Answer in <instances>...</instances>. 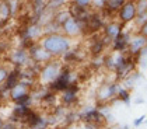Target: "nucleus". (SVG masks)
Listing matches in <instances>:
<instances>
[{"label":"nucleus","instance_id":"6ab92c4d","mask_svg":"<svg viewBox=\"0 0 147 129\" xmlns=\"http://www.w3.org/2000/svg\"><path fill=\"white\" fill-rule=\"evenodd\" d=\"M3 129H14V128H13L11 125H6V126H4V128H3Z\"/></svg>","mask_w":147,"mask_h":129},{"label":"nucleus","instance_id":"aec40b11","mask_svg":"<svg viewBox=\"0 0 147 129\" xmlns=\"http://www.w3.org/2000/svg\"><path fill=\"white\" fill-rule=\"evenodd\" d=\"M0 126H1V122H0Z\"/></svg>","mask_w":147,"mask_h":129},{"label":"nucleus","instance_id":"ddd939ff","mask_svg":"<svg viewBox=\"0 0 147 129\" xmlns=\"http://www.w3.org/2000/svg\"><path fill=\"white\" fill-rule=\"evenodd\" d=\"M91 4L94 7H98V9H102L104 4H105V0H91Z\"/></svg>","mask_w":147,"mask_h":129},{"label":"nucleus","instance_id":"6e6552de","mask_svg":"<svg viewBox=\"0 0 147 129\" xmlns=\"http://www.w3.org/2000/svg\"><path fill=\"white\" fill-rule=\"evenodd\" d=\"M34 56L35 59H39V60H44V59L49 58V52L46 49H34Z\"/></svg>","mask_w":147,"mask_h":129},{"label":"nucleus","instance_id":"dca6fc26","mask_svg":"<svg viewBox=\"0 0 147 129\" xmlns=\"http://www.w3.org/2000/svg\"><path fill=\"white\" fill-rule=\"evenodd\" d=\"M38 34H39V28H38V27H31V28L28 30V35L35 36V35H38Z\"/></svg>","mask_w":147,"mask_h":129},{"label":"nucleus","instance_id":"4468645a","mask_svg":"<svg viewBox=\"0 0 147 129\" xmlns=\"http://www.w3.org/2000/svg\"><path fill=\"white\" fill-rule=\"evenodd\" d=\"M67 17H70V14H69L67 11H63V13H60V14L57 16V21H59V23H63V21H65V20L67 18Z\"/></svg>","mask_w":147,"mask_h":129},{"label":"nucleus","instance_id":"20e7f679","mask_svg":"<svg viewBox=\"0 0 147 129\" xmlns=\"http://www.w3.org/2000/svg\"><path fill=\"white\" fill-rule=\"evenodd\" d=\"M59 76H60V74H59V68L55 66V65H49V66L45 68L44 72H42V80H44V82H53Z\"/></svg>","mask_w":147,"mask_h":129},{"label":"nucleus","instance_id":"f8f14e48","mask_svg":"<svg viewBox=\"0 0 147 129\" xmlns=\"http://www.w3.org/2000/svg\"><path fill=\"white\" fill-rule=\"evenodd\" d=\"M74 3L79 6V7H87L91 4V0H74Z\"/></svg>","mask_w":147,"mask_h":129},{"label":"nucleus","instance_id":"1a4fd4ad","mask_svg":"<svg viewBox=\"0 0 147 129\" xmlns=\"http://www.w3.org/2000/svg\"><path fill=\"white\" fill-rule=\"evenodd\" d=\"M142 47H144V38H136L132 41V52H137Z\"/></svg>","mask_w":147,"mask_h":129},{"label":"nucleus","instance_id":"9d476101","mask_svg":"<svg viewBox=\"0 0 147 129\" xmlns=\"http://www.w3.org/2000/svg\"><path fill=\"white\" fill-rule=\"evenodd\" d=\"M10 14V9H9V3H1L0 4V16L3 18H7Z\"/></svg>","mask_w":147,"mask_h":129},{"label":"nucleus","instance_id":"a211bd4d","mask_svg":"<svg viewBox=\"0 0 147 129\" xmlns=\"http://www.w3.org/2000/svg\"><path fill=\"white\" fill-rule=\"evenodd\" d=\"M63 1H65V0H52V1L49 3V6H51V7H57V6H60Z\"/></svg>","mask_w":147,"mask_h":129},{"label":"nucleus","instance_id":"9b49d317","mask_svg":"<svg viewBox=\"0 0 147 129\" xmlns=\"http://www.w3.org/2000/svg\"><path fill=\"white\" fill-rule=\"evenodd\" d=\"M13 59H14L16 62H18V63H23L24 60H25V55L21 53V52H17V53L13 56Z\"/></svg>","mask_w":147,"mask_h":129},{"label":"nucleus","instance_id":"f257e3e1","mask_svg":"<svg viewBox=\"0 0 147 129\" xmlns=\"http://www.w3.org/2000/svg\"><path fill=\"white\" fill-rule=\"evenodd\" d=\"M44 49L51 53H63L69 49V41L65 36L52 34L44 39Z\"/></svg>","mask_w":147,"mask_h":129},{"label":"nucleus","instance_id":"39448f33","mask_svg":"<svg viewBox=\"0 0 147 129\" xmlns=\"http://www.w3.org/2000/svg\"><path fill=\"white\" fill-rule=\"evenodd\" d=\"M25 95H27V88L24 87L23 84L14 86V88L11 90V97L14 100H20V98H23Z\"/></svg>","mask_w":147,"mask_h":129},{"label":"nucleus","instance_id":"f03ea898","mask_svg":"<svg viewBox=\"0 0 147 129\" xmlns=\"http://www.w3.org/2000/svg\"><path fill=\"white\" fill-rule=\"evenodd\" d=\"M119 16H121V20L122 21H132L133 18L136 17V7L133 3H123L122 6H121V13H119Z\"/></svg>","mask_w":147,"mask_h":129},{"label":"nucleus","instance_id":"f3484780","mask_svg":"<svg viewBox=\"0 0 147 129\" xmlns=\"http://www.w3.org/2000/svg\"><path fill=\"white\" fill-rule=\"evenodd\" d=\"M7 79V72L4 70V69H0V84L4 82Z\"/></svg>","mask_w":147,"mask_h":129},{"label":"nucleus","instance_id":"0eeeda50","mask_svg":"<svg viewBox=\"0 0 147 129\" xmlns=\"http://www.w3.org/2000/svg\"><path fill=\"white\" fill-rule=\"evenodd\" d=\"M136 7V14H144L147 11V0H137V6Z\"/></svg>","mask_w":147,"mask_h":129},{"label":"nucleus","instance_id":"423d86ee","mask_svg":"<svg viewBox=\"0 0 147 129\" xmlns=\"http://www.w3.org/2000/svg\"><path fill=\"white\" fill-rule=\"evenodd\" d=\"M107 34L111 36L112 39H116L118 36H119V34H121V27H119V24H109L108 27H107Z\"/></svg>","mask_w":147,"mask_h":129},{"label":"nucleus","instance_id":"2eb2a0df","mask_svg":"<svg viewBox=\"0 0 147 129\" xmlns=\"http://www.w3.org/2000/svg\"><path fill=\"white\" fill-rule=\"evenodd\" d=\"M125 3V0H109V4H111V7L113 9H116L118 6H122Z\"/></svg>","mask_w":147,"mask_h":129},{"label":"nucleus","instance_id":"7ed1b4c3","mask_svg":"<svg viewBox=\"0 0 147 129\" xmlns=\"http://www.w3.org/2000/svg\"><path fill=\"white\" fill-rule=\"evenodd\" d=\"M62 24H63V30H65V32H66L67 35L73 36V35H77V34L80 32L79 24H77V21H76L71 16L67 17Z\"/></svg>","mask_w":147,"mask_h":129}]
</instances>
